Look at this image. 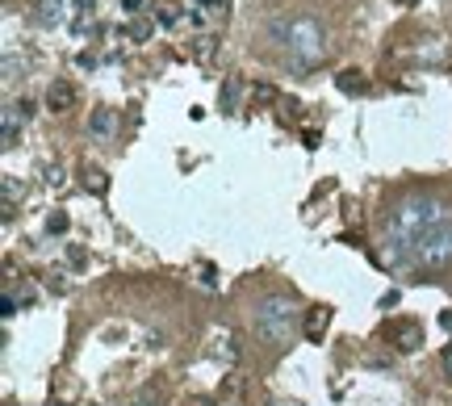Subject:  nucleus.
Listing matches in <instances>:
<instances>
[{
  "label": "nucleus",
  "instance_id": "obj_18",
  "mask_svg": "<svg viewBox=\"0 0 452 406\" xmlns=\"http://www.w3.org/2000/svg\"><path fill=\"white\" fill-rule=\"evenodd\" d=\"M302 143H306V147H310V151H314V147H319V143H323V134H319V130H306V134H302Z\"/></svg>",
  "mask_w": 452,
  "mask_h": 406
},
{
  "label": "nucleus",
  "instance_id": "obj_3",
  "mask_svg": "<svg viewBox=\"0 0 452 406\" xmlns=\"http://www.w3.org/2000/svg\"><path fill=\"white\" fill-rule=\"evenodd\" d=\"M251 323H256V335L272 348H285L298 331V302L289 293H268L256 302L251 310Z\"/></svg>",
  "mask_w": 452,
  "mask_h": 406
},
{
  "label": "nucleus",
  "instance_id": "obj_24",
  "mask_svg": "<svg viewBox=\"0 0 452 406\" xmlns=\"http://www.w3.org/2000/svg\"><path fill=\"white\" fill-rule=\"evenodd\" d=\"M398 4H415V0H398Z\"/></svg>",
  "mask_w": 452,
  "mask_h": 406
},
{
  "label": "nucleus",
  "instance_id": "obj_6",
  "mask_svg": "<svg viewBox=\"0 0 452 406\" xmlns=\"http://www.w3.org/2000/svg\"><path fill=\"white\" fill-rule=\"evenodd\" d=\"M71 105H75V88H71L67 80H54V84L46 88V109H50V113H67Z\"/></svg>",
  "mask_w": 452,
  "mask_h": 406
},
{
  "label": "nucleus",
  "instance_id": "obj_9",
  "mask_svg": "<svg viewBox=\"0 0 452 406\" xmlns=\"http://www.w3.org/2000/svg\"><path fill=\"white\" fill-rule=\"evenodd\" d=\"M335 84H340V92H348V96H360V92H369V80H365L356 67H344V71L335 75Z\"/></svg>",
  "mask_w": 452,
  "mask_h": 406
},
{
  "label": "nucleus",
  "instance_id": "obj_17",
  "mask_svg": "<svg viewBox=\"0 0 452 406\" xmlns=\"http://www.w3.org/2000/svg\"><path fill=\"white\" fill-rule=\"evenodd\" d=\"M201 285H210V289L218 285V277H214V264H201Z\"/></svg>",
  "mask_w": 452,
  "mask_h": 406
},
{
  "label": "nucleus",
  "instance_id": "obj_5",
  "mask_svg": "<svg viewBox=\"0 0 452 406\" xmlns=\"http://www.w3.org/2000/svg\"><path fill=\"white\" fill-rule=\"evenodd\" d=\"M390 340H394V348H398V352H419V348H423V323H415V319H398V323L390 327Z\"/></svg>",
  "mask_w": 452,
  "mask_h": 406
},
{
  "label": "nucleus",
  "instance_id": "obj_13",
  "mask_svg": "<svg viewBox=\"0 0 452 406\" xmlns=\"http://www.w3.org/2000/svg\"><path fill=\"white\" fill-rule=\"evenodd\" d=\"M235 105H239V80H235V75H226V80H222V109H226V113H235Z\"/></svg>",
  "mask_w": 452,
  "mask_h": 406
},
{
  "label": "nucleus",
  "instance_id": "obj_7",
  "mask_svg": "<svg viewBox=\"0 0 452 406\" xmlns=\"http://www.w3.org/2000/svg\"><path fill=\"white\" fill-rule=\"evenodd\" d=\"M327 327H331V310H327V306H314V310H306V340H310V344H323Z\"/></svg>",
  "mask_w": 452,
  "mask_h": 406
},
{
  "label": "nucleus",
  "instance_id": "obj_22",
  "mask_svg": "<svg viewBox=\"0 0 452 406\" xmlns=\"http://www.w3.org/2000/svg\"><path fill=\"white\" fill-rule=\"evenodd\" d=\"M122 8H126V13H138V8H143V0H126Z\"/></svg>",
  "mask_w": 452,
  "mask_h": 406
},
{
  "label": "nucleus",
  "instance_id": "obj_10",
  "mask_svg": "<svg viewBox=\"0 0 452 406\" xmlns=\"http://www.w3.org/2000/svg\"><path fill=\"white\" fill-rule=\"evenodd\" d=\"M0 147L13 151L17 147V105H4V126H0Z\"/></svg>",
  "mask_w": 452,
  "mask_h": 406
},
{
  "label": "nucleus",
  "instance_id": "obj_12",
  "mask_svg": "<svg viewBox=\"0 0 452 406\" xmlns=\"http://www.w3.org/2000/svg\"><path fill=\"white\" fill-rule=\"evenodd\" d=\"M122 34H126L130 42H147V38L155 34V25H151V21H143V17H134V21H126V25H122Z\"/></svg>",
  "mask_w": 452,
  "mask_h": 406
},
{
  "label": "nucleus",
  "instance_id": "obj_4",
  "mask_svg": "<svg viewBox=\"0 0 452 406\" xmlns=\"http://www.w3.org/2000/svg\"><path fill=\"white\" fill-rule=\"evenodd\" d=\"M415 264H423V268H449L452 264V222L436 226V231L415 247Z\"/></svg>",
  "mask_w": 452,
  "mask_h": 406
},
{
  "label": "nucleus",
  "instance_id": "obj_2",
  "mask_svg": "<svg viewBox=\"0 0 452 406\" xmlns=\"http://www.w3.org/2000/svg\"><path fill=\"white\" fill-rule=\"evenodd\" d=\"M268 34H272V42H281L285 46V59H289V67L293 71H314L319 63H327V55H331V34H327V25L314 17V13H293V17H277L272 25H268Z\"/></svg>",
  "mask_w": 452,
  "mask_h": 406
},
{
  "label": "nucleus",
  "instance_id": "obj_11",
  "mask_svg": "<svg viewBox=\"0 0 452 406\" xmlns=\"http://www.w3.org/2000/svg\"><path fill=\"white\" fill-rule=\"evenodd\" d=\"M84 189H88L92 197H105V193H109V176H105L101 168H84Z\"/></svg>",
  "mask_w": 452,
  "mask_h": 406
},
{
  "label": "nucleus",
  "instance_id": "obj_8",
  "mask_svg": "<svg viewBox=\"0 0 452 406\" xmlns=\"http://www.w3.org/2000/svg\"><path fill=\"white\" fill-rule=\"evenodd\" d=\"M113 130H117L113 109H92V117H88V134H92V138H109Z\"/></svg>",
  "mask_w": 452,
  "mask_h": 406
},
{
  "label": "nucleus",
  "instance_id": "obj_15",
  "mask_svg": "<svg viewBox=\"0 0 452 406\" xmlns=\"http://www.w3.org/2000/svg\"><path fill=\"white\" fill-rule=\"evenodd\" d=\"M59 17H63V13H59V0H42V13H38V21H42V25H54Z\"/></svg>",
  "mask_w": 452,
  "mask_h": 406
},
{
  "label": "nucleus",
  "instance_id": "obj_20",
  "mask_svg": "<svg viewBox=\"0 0 452 406\" xmlns=\"http://www.w3.org/2000/svg\"><path fill=\"white\" fill-rule=\"evenodd\" d=\"M440 361H444V373H449V377H452V344H449V348H444V356H440Z\"/></svg>",
  "mask_w": 452,
  "mask_h": 406
},
{
  "label": "nucleus",
  "instance_id": "obj_19",
  "mask_svg": "<svg viewBox=\"0 0 452 406\" xmlns=\"http://www.w3.org/2000/svg\"><path fill=\"white\" fill-rule=\"evenodd\" d=\"M193 50H197V59H205V55H210V38H197V46H193Z\"/></svg>",
  "mask_w": 452,
  "mask_h": 406
},
{
  "label": "nucleus",
  "instance_id": "obj_14",
  "mask_svg": "<svg viewBox=\"0 0 452 406\" xmlns=\"http://www.w3.org/2000/svg\"><path fill=\"white\" fill-rule=\"evenodd\" d=\"M0 193H4V218H8V214H13V201L21 197V189H17L13 176H4V180H0Z\"/></svg>",
  "mask_w": 452,
  "mask_h": 406
},
{
  "label": "nucleus",
  "instance_id": "obj_23",
  "mask_svg": "<svg viewBox=\"0 0 452 406\" xmlns=\"http://www.w3.org/2000/svg\"><path fill=\"white\" fill-rule=\"evenodd\" d=\"M197 406H214V403H210V398H201V403H197Z\"/></svg>",
  "mask_w": 452,
  "mask_h": 406
},
{
  "label": "nucleus",
  "instance_id": "obj_1",
  "mask_svg": "<svg viewBox=\"0 0 452 406\" xmlns=\"http://www.w3.org/2000/svg\"><path fill=\"white\" fill-rule=\"evenodd\" d=\"M452 222V205L444 197H432V193H411L402 197L390 218H386V239H381V264L390 268H411L415 264V247L436 231Z\"/></svg>",
  "mask_w": 452,
  "mask_h": 406
},
{
  "label": "nucleus",
  "instance_id": "obj_21",
  "mask_svg": "<svg viewBox=\"0 0 452 406\" xmlns=\"http://www.w3.org/2000/svg\"><path fill=\"white\" fill-rule=\"evenodd\" d=\"M440 327H444V331H452V310H444V314H440Z\"/></svg>",
  "mask_w": 452,
  "mask_h": 406
},
{
  "label": "nucleus",
  "instance_id": "obj_16",
  "mask_svg": "<svg viewBox=\"0 0 452 406\" xmlns=\"http://www.w3.org/2000/svg\"><path fill=\"white\" fill-rule=\"evenodd\" d=\"M46 231H50V235H63V231H67V214H63V210H54V214L46 218Z\"/></svg>",
  "mask_w": 452,
  "mask_h": 406
}]
</instances>
